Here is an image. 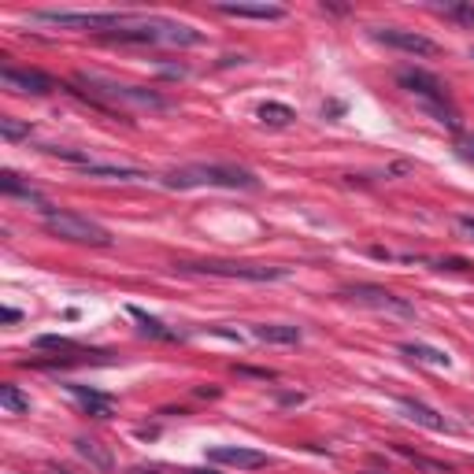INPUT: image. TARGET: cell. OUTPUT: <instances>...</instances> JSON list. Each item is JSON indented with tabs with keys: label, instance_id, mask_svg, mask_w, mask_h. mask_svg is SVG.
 I'll use <instances>...</instances> for the list:
<instances>
[{
	"label": "cell",
	"instance_id": "obj_1",
	"mask_svg": "<svg viewBox=\"0 0 474 474\" xmlns=\"http://www.w3.org/2000/svg\"><path fill=\"white\" fill-rule=\"evenodd\" d=\"M115 45H204V34L189 23H174L163 15H134L115 34H104Z\"/></svg>",
	"mask_w": 474,
	"mask_h": 474
},
{
	"label": "cell",
	"instance_id": "obj_2",
	"mask_svg": "<svg viewBox=\"0 0 474 474\" xmlns=\"http://www.w3.org/2000/svg\"><path fill=\"white\" fill-rule=\"evenodd\" d=\"M167 189H197V186H222V189H259V178L237 163H186L159 178Z\"/></svg>",
	"mask_w": 474,
	"mask_h": 474
},
{
	"label": "cell",
	"instance_id": "obj_3",
	"mask_svg": "<svg viewBox=\"0 0 474 474\" xmlns=\"http://www.w3.org/2000/svg\"><path fill=\"white\" fill-rule=\"evenodd\" d=\"M78 81L89 89V101L93 104H130V108H149V111H167L171 101L156 89H141V86H123L115 78H104V74H93V71H81Z\"/></svg>",
	"mask_w": 474,
	"mask_h": 474
},
{
	"label": "cell",
	"instance_id": "obj_4",
	"mask_svg": "<svg viewBox=\"0 0 474 474\" xmlns=\"http://www.w3.org/2000/svg\"><path fill=\"white\" fill-rule=\"evenodd\" d=\"M397 81H400V86L412 93V96L427 101V108L437 115V123H445L448 130H460V115H456V108L448 104V86H445L437 74L419 71V67H404V71H397Z\"/></svg>",
	"mask_w": 474,
	"mask_h": 474
},
{
	"label": "cell",
	"instance_id": "obj_5",
	"mask_svg": "<svg viewBox=\"0 0 474 474\" xmlns=\"http://www.w3.org/2000/svg\"><path fill=\"white\" fill-rule=\"evenodd\" d=\"M182 274H208V278H241V282H282L293 271L274 264H237V259H186L174 264Z\"/></svg>",
	"mask_w": 474,
	"mask_h": 474
},
{
	"label": "cell",
	"instance_id": "obj_6",
	"mask_svg": "<svg viewBox=\"0 0 474 474\" xmlns=\"http://www.w3.org/2000/svg\"><path fill=\"white\" fill-rule=\"evenodd\" d=\"M34 23H48L60 30H96V34H115L119 26H126L134 15L126 11H30Z\"/></svg>",
	"mask_w": 474,
	"mask_h": 474
},
{
	"label": "cell",
	"instance_id": "obj_7",
	"mask_svg": "<svg viewBox=\"0 0 474 474\" xmlns=\"http://www.w3.org/2000/svg\"><path fill=\"white\" fill-rule=\"evenodd\" d=\"M45 230L63 237V241H74V244H96V249H108L111 244V234L104 226L78 215V211H56V208L45 211Z\"/></svg>",
	"mask_w": 474,
	"mask_h": 474
},
{
	"label": "cell",
	"instance_id": "obj_8",
	"mask_svg": "<svg viewBox=\"0 0 474 474\" xmlns=\"http://www.w3.org/2000/svg\"><path fill=\"white\" fill-rule=\"evenodd\" d=\"M341 297H349L352 304L374 307V312L397 315V319H415V304H407L404 297H397V293H393V289H385V286L356 282V286H345V289H341Z\"/></svg>",
	"mask_w": 474,
	"mask_h": 474
},
{
	"label": "cell",
	"instance_id": "obj_9",
	"mask_svg": "<svg viewBox=\"0 0 474 474\" xmlns=\"http://www.w3.org/2000/svg\"><path fill=\"white\" fill-rule=\"evenodd\" d=\"M0 81H4V89L26 93V96H48V93L56 89V81L48 78L45 71H34V67H11V63H4V67H0Z\"/></svg>",
	"mask_w": 474,
	"mask_h": 474
},
{
	"label": "cell",
	"instance_id": "obj_10",
	"mask_svg": "<svg viewBox=\"0 0 474 474\" xmlns=\"http://www.w3.org/2000/svg\"><path fill=\"white\" fill-rule=\"evenodd\" d=\"M374 41H382L397 52H407V56H437L441 48L437 41H430L427 34H415V30H400V26H385V30H374Z\"/></svg>",
	"mask_w": 474,
	"mask_h": 474
},
{
	"label": "cell",
	"instance_id": "obj_11",
	"mask_svg": "<svg viewBox=\"0 0 474 474\" xmlns=\"http://www.w3.org/2000/svg\"><path fill=\"white\" fill-rule=\"evenodd\" d=\"M208 463H222V467H237V470H256V467H267V452L249 448V445H215V448H208Z\"/></svg>",
	"mask_w": 474,
	"mask_h": 474
},
{
	"label": "cell",
	"instance_id": "obj_12",
	"mask_svg": "<svg viewBox=\"0 0 474 474\" xmlns=\"http://www.w3.org/2000/svg\"><path fill=\"white\" fill-rule=\"evenodd\" d=\"M400 404V412L412 419V422H419V427H427V430H434V434H441V430H452V422L441 415V412H434L430 404H422V400H415V397H400L397 400Z\"/></svg>",
	"mask_w": 474,
	"mask_h": 474
},
{
	"label": "cell",
	"instance_id": "obj_13",
	"mask_svg": "<svg viewBox=\"0 0 474 474\" xmlns=\"http://www.w3.org/2000/svg\"><path fill=\"white\" fill-rule=\"evenodd\" d=\"M219 15H230V19H259V23H282L286 8L282 4H215Z\"/></svg>",
	"mask_w": 474,
	"mask_h": 474
},
{
	"label": "cell",
	"instance_id": "obj_14",
	"mask_svg": "<svg viewBox=\"0 0 474 474\" xmlns=\"http://www.w3.org/2000/svg\"><path fill=\"white\" fill-rule=\"evenodd\" d=\"M67 393L81 404V412L93 415V419H111V412H115V400L104 397V393H96V389H89V385L71 382V385H67Z\"/></svg>",
	"mask_w": 474,
	"mask_h": 474
},
{
	"label": "cell",
	"instance_id": "obj_15",
	"mask_svg": "<svg viewBox=\"0 0 474 474\" xmlns=\"http://www.w3.org/2000/svg\"><path fill=\"white\" fill-rule=\"evenodd\" d=\"M74 452H78L89 467L104 470V474L115 470V456H111V448H108V445H101L96 437H74Z\"/></svg>",
	"mask_w": 474,
	"mask_h": 474
},
{
	"label": "cell",
	"instance_id": "obj_16",
	"mask_svg": "<svg viewBox=\"0 0 474 474\" xmlns=\"http://www.w3.org/2000/svg\"><path fill=\"white\" fill-rule=\"evenodd\" d=\"M252 337L267 341V345H300L304 330L293 322H259V326H252Z\"/></svg>",
	"mask_w": 474,
	"mask_h": 474
},
{
	"label": "cell",
	"instance_id": "obj_17",
	"mask_svg": "<svg viewBox=\"0 0 474 474\" xmlns=\"http://www.w3.org/2000/svg\"><path fill=\"white\" fill-rule=\"evenodd\" d=\"M86 178H111V182H141V178H149L145 171L137 167H126V163H89V167H81Z\"/></svg>",
	"mask_w": 474,
	"mask_h": 474
},
{
	"label": "cell",
	"instance_id": "obj_18",
	"mask_svg": "<svg viewBox=\"0 0 474 474\" xmlns=\"http://www.w3.org/2000/svg\"><path fill=\"white\" fill-rule=\"evenodd\" d=\"M0 189H4L8 197H23V201H34V204L41 208V215H45V211H52V204H48V201L41 197V189H34L30 182H23V178L15 174V171H4V174H0Z\"/></svg>",
	"mask_w": 474,
	"mask_h": 474
},
{
	"label": "cell",
	"instance_id": "obj_19",
	"mask_svg": "<svg viewBox=\"0 0 474 474\" xmlns=\"http://www.w3.org/2000/svg\"><path fill=\"white\" fill-rule=\"evenodd\" d=\"M400 352L412 356V359H419V363H430V367H448V363H452V356H445V352L434 349V345H422V341H404Z\"/></svg>",
	"mask_w": 474,
	"mask_h": 474
},
{
	"label": "cell",
	"instance_id": "obj_20",
	"mask_svg": "<svg viewBox=\"0 0 474 474\" xmlns=\"http://www.w3.org/2000/svg\"><path fill=\"white\" fill-rule=\"evenodd\" d=\"M256 119L264 123V126H289L293 119H297V111H293L289 104H278V101H267V104H259L256 111Z\"/></svg>",
	"mask_w": 474,
	"mask_h": 474
},
{
	"label": "cell",
	"instance_id": "obj_21",
	"mask_svg": "<svg viewBox=\"0 0 474 474\" xmlns=\"http://www.w3.org/2000/svg\"><path fill=\"white\" fill-rule=\"evenodd\" d=\"M130 315L141 322V334L145 337H156V341H178V330H167L159 319H152L149 312H141V307H130Z\"/></svg>",
	"mask_w": 474,
	"mask_h": 474
},
{
	"label": "cell",
	"instance_id": "obj_22",
	"mask_svg": "<svg viewBox=\"0 0 474 474\" xmlns=\"http://www.w3.org/2000/svg\"><path fill=\"white\" fill-rule=\"evenodd\" d=\"M41 152L56 156V159H63V163H74L78 171H81V167H89V163H96L93 152H86V149H67V145H45Z\"/></svg>",
	"mask_w": 474,
	"mask_h": 474
},
{
	"label": "cell",
	"instance_id": "obj_23",
	"mask_svg": "<svg viewBox=\"0 0 474 474\" xmlns=\"http://www.w3.org/2000/svg\"><path fill=\"white\" fill-rule=\"evenodd\" d=\"M0 407L11 415H23V412H30V397L19 385H0Z\"/></svg>",
	"mask_w": 474,
	"mask_h": 474
},
{
	"label": "cell",
	"instance_id": "obj_24",
	"mask_svg": "<svg viewBox=\"0 0 474 474\" xmlns=\"http://www.w3.org/2000/svg\"><path fill=\"white\" fill-rule=\"evenodd\" d=\"M397 452L404 456V460H412L415 467L430 470V474H452V467H448V463H437V460H430V456H422V452H412L407 445H397Z\"/></svg>",
	"mask_w": 474,
	"mask_h": 474
},
{
	"label": "cell",
	"instance_id": "obj_25",
	"mask_svg": "<svg viewBox=\"0 0 474 474\" xmlns=\"http://www.w3.org/2000/svg\"><path fill=\"white\" fill-rule=\"evenodd\" d=\"M0 137L4 141H23V137H30V123H19V119L4 115L0 119Z\"/></svg>",
	"mask_w": 474,
	"mask_h": 474
},
{
	"label": "cell",
	"instance_id": "obj_26",
	"mask_svg": "<svg viewBox=\"0 0 474 474\" xmlns=\"http://www.w3.org/2000/svg\"><path fill=\"white\" fill-rule=\"evenodd\" d=\"M34 345H38V349H56V352H74V349H78L71 337H60V334H45V337L34 341Z\"/></svg>",
	"mask_w": 474,
	"mask_h": 474
},
{
	"label": "cell",
	"instance_id": "obj_27",
	"mask_svg": "<svg viewBox=\"0 0 474 474\" xmlns=\"http://www.w3.org/2000/svg\"><path fill=\"white\" fill-rule=\"evenodd\" d=\"M445 15L456 23H467L474 26V4H463V0H456V4H445Z\"/></svg>",
	"mask_w": 474,
	"mask_h": 474
},
{
	"label": "cell",
	"instance_id": "obj_28",
	"mask_svg": "<svg viewBox=\"0 0 474 474\" xmlns=\"http://www.w3.org/2000/svg\"><path fill=\"white\" fill-rule=\"evenodd\" d=\"M434 267H437V271H470L467 259H456V256H448V259H434Z\"/></svg>",
	"mask_w": 474,
	"mask_h": 474
},
{
	"label": "cell",
	"instance_id": "obj_29",
	"mask_svg": "<svg viewBox=\"0 0 474 474\" xmlns=\"http://www.w3.org/2000/svg\"><path fill=\"white\" fill-rule=\"evenodd\" d=\"M456 230L474 241V215H456Z\"/></svg>",
	"mask_w": 474,
	"mask_h": 474
},
{
	"label": "cell",
	"instance_id": "obj_30",
	"mask_svg": "<svg viewBox=\"0 0 474 474\" xmlns=\"http://www.w3.org/2000/svg\"><path fill=\"white\" fill-rule=\"evenodd\" d=\"M460 156H463L467 163H474V137H463V141H460Z\"/></svg>",
	"mask_w": 474,
	"mask_h": 474
},
{
	"label": "cell",
	"instance_id": "obj_31",
	"mask_svg": "<svg viewBox=\"0 0 474 474\" xmlns=\"http://www.w3.org/2000/svg\"><path fill=\"white\" fill-rule=\"evenodd\" d=\"M0 319H4V322H19L23 315H19V312H15V307H0Z\"/></svg>",
	"mask_w": 474,
	"mask_h": 474
},
{
	"label": "cell",
	"instance_id": "obj_32",
	"mask_svg": "<svg viewBox=\"0 0 474 474\" xmlns=\"http://www.w3.org/2000/svg\"><path fill=\"white\" fill-rule=\"evenodd\" d=\"M282 404H304V393H278Z\"/></svg>",
	"mask_w": 474,
	"mask_h": 474
},
{
	"label": "cell",
	"instance_id": "obj_33",
	"mask_svg": "<svg viewBox=\"0 0 474 474\" xmlns=\"http://www.w3.org/2000/svg\"><path fill=\"white\" fill-rule=\"evenodd\" d=\"M45 474H71V470H63V467H48Z\"/></svg>",
	"mask_w": 474,
	"mask_h": 474
},
{
	"label": "cell",
	"instance_id": "obj_34",
	"mask_svg": "<svg viewBox=\"0 0 474 474\" xmlns=\"http://www.w3.org/2000/svg\"><path fill=\"white\" fill-rule=\"evenodd\" d=\"M182 474H215V470H197V467H193V470H182Z\"/></svg>",
	"mask_w": 474,
	"mask_h": 474
},
{
	"label": "cell",
	"instance_id": "obj_35",
	"mask_svg": "<svg viewBox=\"0 0 474 474\" xmlns=\"http://www.w3.org/2000/svg\"><path fill=\"white\" fill-rule=\"evenodd\" d=\"M363 474H378V470H363Z\"/></svg>",
	"mask_w": 474,
	"mask_h": 474
}]
</instances>
